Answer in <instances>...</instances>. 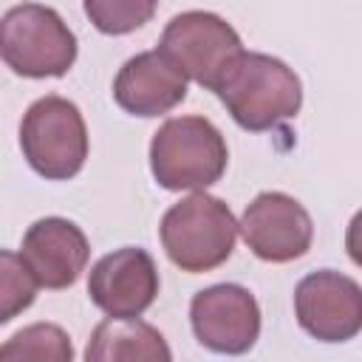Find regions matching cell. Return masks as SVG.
I'll use <instances>...</instances> for the list:
<instances>
[{
  "instance_id": "10",
  "label": "cell",
  "mask_w": 362,
  "mask_h": 362,
  "mask_svg": "<svg viewBox=\"0 0 362 362\" xmlns=\"http://www.w3.org/2000/svg\"><path fill=\"white\" fill-rule=\"evenodd\" d=\"M158 288V266L141 246L113 249L88 272V297L107 317H141L156 303Z\"/></svg>"
},
{
  "instance_id": "13",
  "label": "cell",
  "mask_w": 362,
  "mask_h": 362,
  "mask_svg": "<svg viewBox=\"0 0 362 362\" xmlns=\"http://www.w3.org/2000/svg\"><path fill=\"white\" fill-rule=\"evenodd\" d=\"M88 362H170L173 351L164 334L139 317L102 320L85 348Z\"/></svg>"
},
{
  "instance_id": "6",
  "label": "cell",
  "mask_w": 362,
  "mask_h": 362,
  "mask_svg": "<svg viewBox=\"0 0 362 362\" xmlns=\"http://www.w3.org/2000/svg\"><path fill=\"white\" fill-rule=\"evenodd\" d=\"M158 51L192 82L206 90H218L235 59L243 54L240 34L215 11H181L175 14L158 40Z\"/></svg>"
},
{
  "instance_id": "11",
  "label": "cell",
  "mask_w": 362,
  "mask_h": 362,
  "mask_svg": "<svg viewBox=\"0 0 362 362\" xmlns=\"http://www.w3.org/2000/svg\"><path fill=\"white\" fill-rule=\"evenodd\" d=\"M20 257L25 260V266L42 288L59 291L71 288L82 277L90 257V243L82 226H76L68 218L48 215L25 229Z\"/></svg>"
},
{
  "instance_id": "17",
  "label": "cell",
  "mask_w": 362,
  "mask_h": 362,
  "mask_svg": "<svg viewBox=\"0 0 362 362\" xmlns=\"http://www.w3.org/2000/svg\"><path fill=\"white\" fill-rule=\"evenodd\" d=\"M345 252L362 269V209H356V215L351 218V223L345 229Z\"/></svg>"
},
{
  "instance_id": "7",
  "label": "cell",
  "mask_w": 362,
  "mask_h": 362,
  "mask_svg": "<svg viewBox=\"0 0 362 362\" xmlns=\"http://www.w3.org/2000/svg\"><path fill=\"white\" fill-rule=\"evenodd\" d=\"M189 325L195 339L226 356H240L255 348L260 339L263 314L255 294L238 283H215L192 294L189 300Z\"/></svg>"
},
{
  "instance_id": "1",
  "label": "cell",
  "mask_w": 362,
  "mask_h": 362,
  "mask_svg": "<svg viewBox=\"0 0 362 362\" xmlns=\"http://www.w3.org/2000/svg\"><path fill=\"white\" fill-rule=\"evenodd\" d=\"M215 93L249 133L274 130L303 107V82L294 68L263 51H243Z\"/></svg>"
},
{
  "instance_id": "14",
  "label": "cell",
  "mask_w": 362,
  "mask_h": 362,
  "mask_svg": "<svg viewBox=\"0 0 362 362\" xmlns=\"http://www.w3.org/2000/svg\"><path fill=\"white\" fill-rule=\"evenodd\" d=\"M3 362H71V337L54 322H31L0 345Z\"/></svg>"
},
{
  "instance_id": "8",
  "label": "cell",
  "mask_w": 362,
  "mask_h": 362,
  "mask_svg": "<svg viewBox=\"0 0 362 362\" xmlns=\"http://www.w3.org/2000/svg\"><path fill=\"white\" fill-rule=\"evenodd\" d=\"M240 238L257 260L291 263L308 255L314 243V221L294 195L266 189L246 204L240 215Z\"/></svg>"
},
{
  "instance_id": "2",
  "label": "cell",
  "mask_w": 362,
  "mask_h": 362,
  "mask_svg": "<svg viewBox=\"0 0 362 362\" xmlns=\"http://www.w3.org/2000/svg\"><path fill=\"white\" fill-rule=\"evenodd\" d=\"M240 221H235L229 204L204 189L173 204L158 223L161 246L173 266L187 274H204L223 266L238 243Z\"/></svg>"
},
{
  "instance_id": "15",
  "label": "cell",
  "mask_w": 362,
  "mask_h": 362,
  "mask_svg": "<svg viewBox=\"0 0 362 362\" xmlns=\"http://www.w3.org/2000/svg\"><path fill=\"white\" fill-rule=\"evenodd\" d=\"M90 25L107 37H124L153 20L158 0H82Z\"/></svg>"
},
{
  "instance_id": "4",
  "label": "cell",
  "mask_w": 362,
  "mask_h": 362,
  "mask_svg": "<svg viewBox=\"0 0 362 362\" xmlns=\"http://www.w3.org/2000/svg\"><path fill=\"white\" fill-rule=\"evenodd\" d=\"M0 54L17 76L59 79L74 68L79 42L51 6L17 3L0 20Z\"/></svg>"
},
{
  "instance_id": "16",
  "label": "cell",
  "mask_w": 362,
  "mask_h": 362,
  "mask_svg": "<svg viewBox=\"0 0 362 362\" xmlns=\"http://www.w3.org/2000/svg\"><path fill=\"white\" fill-rule=\"evenodd\" d=\"M37 277L20 257V252L3 249L0 252V322H11L17 314L31 308L37 300Z\"/></svg>"
},
{
  "instance_id": "9",
  "label": "cell",
  "mask_w": 362,
  "mask_h": 362,
  "mask_svg": "<svg viewBox=\"0 0 362 362\" xmlns=\"http://www.w3.org/2000/svg\"><path fill=\"white\" fill-rule=\"evenodd\" d=\"M294 317L317 342H348L362 331V286L337 269H317L294 288Z\"/></svg>"
},
{
  "instance_id": "3",
  "label": "cell",
  "mask_w": 362,
  "mask_h": 362,
  "mask_svg": "<svg viewBox=\"0 0 362 362\" xmlns=\"http://www.w3.org/2000/svg\"><path fill=\"white\" fill-rule=\"evenodd\" d=\"M229 164L223 133L204 116H173L150 139V173L170 192L218 184Z\"/></svg>"
},
{
  "instance_id": "5",
  "label": "cell",
  "mask_w": 362,
  "mask_h": 362,
  "mask_svg": "<svg viewBox=\"0 0 362 362\" xmlns=\"http://www.w3.org/2000/svg\"><path fill=\"white\" fill-rule=\"evenodd\" d=\"M88 124L82 110L57 93L28 105L20 122V150L28 167L45 181H68L88 161Z\"/></svg>"
},
{
  "instance_id": "12",
  "label": "cell",
  "mask_w": 362,
  "mask_h": 362,
  "mask_svg": "<svg viewBox=\"0 0 362 362\" xmlns=\"http://www.w3.org/2000/svg\"><path fill=\"white\" fill-rule=\"evenodd\" d=\"M113 99L130 116L156 119L187 99V76L158 48L141 51L119 68Z\"/></svg>"
}]
</instances>
